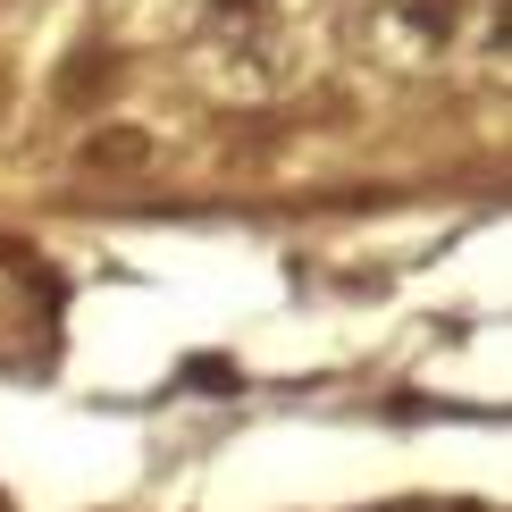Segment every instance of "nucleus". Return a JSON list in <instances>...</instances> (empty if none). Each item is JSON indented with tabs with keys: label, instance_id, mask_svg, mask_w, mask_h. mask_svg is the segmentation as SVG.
Segmentation results:
<instances>
[{
	"label": "nucleus",
	"instance_id": "obj_1",
	"mask_svg": "<svg viewBox=\"0 0 512 512\" xmlns=\"http://www.w3.org/2000/svg\"><path fill=\"white\" fill-rule=\"evenodd\" d=\"M177 378H185L194 395H236V361H227V353H185Z\"/></svg>",
	"mask_w": 512,
	"mask_h": 512
},
{
	"label": "nucleus",
	"instance_id": "obj_2",
	"mask_svg": "<svg viewBox=\"0 0 512 512\" xmlns=\"http://www.w3.org/2000/svg\"><path fill=\"white\" fill-rule=\"evenodd\" d=\"M143 152H152V143H143L135 126H101V135L84 143V160H93V168H135Z\"/></svg>",
	"mask_w": 512,
	"mask_h": 512
},
{
	"label": "nucleus",
	"instance_id": "obj_3",
	"mask_svg": "<svg viewBox=\"0 0 512 512\" xmlns=\"http://www.w3.org/2000/svg\"><path fill=\"white\" fill-rule=\"evenodd\" d=\"M219 9H244V0H219Z\"/></svg>",
	"mask_w": 512,
	"mask_h": 512
}]
</instances>
